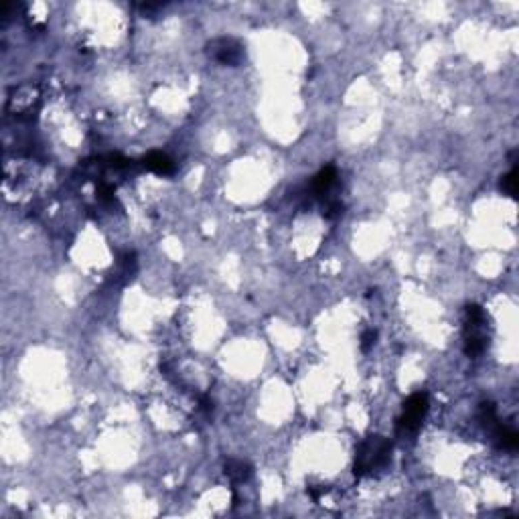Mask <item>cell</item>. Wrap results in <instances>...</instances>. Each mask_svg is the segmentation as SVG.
I'll return each mask as SVG.
<instances>
[{
	"mask_svg": "<svg viewBox=\"0 0 519 519\" xmlns=\"http://www.w3.org/2000/svg\"><path fill=\"white\" fill-rule=\"evenodd\" d=\"M390 463H392V443L379 434H371L357 446L353 473L355 477H368L383 471Z\"/></svg>",
	"mask_w": 519,
	"mask_h": 519,
	"instance_id": "obj_1",
	"label": "cell"
},
{
	"mask_svg": "<svg viewBox=\"0 0 519 519\" xmlns=\"http://www.w3.org/2000/svg\"><path fill=\"white\" fill-rule=\"evenodd\" d=\"M467 323H465V353L469 357H479L487 349L489 341L485 335L487 315L479 304H467L465 308Z\"/></svg>",
	"mask_w": 519,
	"mask_h": 519,
	"instance_id": "obj_2",
	"label": "cell"
},
{
	"mask_svg": "<svg viewBox=\"0 0 519 519\" xmlns=\"http://www.w3.org/2000/svg\"><path fill=\"white\" fill-rule=\"evenodd\" d=\"M428 410H430V400H428L426 392L412 394L404 402V408H402V414L396 424V432L398 434H414L422 426Z\"/></svg>",
	"mask_w": 519,
	"mask_h": 519,
	"instance_id": "obj_3",
	"label": "cell"
},
{
	"mask_svg": "<svg viewBox=\"0 0 519 519\" xmlns=\"http://www.w3.org/2000/svg\"><path fill=\"white\" fill-rule=\"evenodd\" d=\"M207 53L222 65L229 67H240L246 59V49L240 41L231 37H220L213 39L207 45Z\"/></svg>",
	"mask_w": 519,
	"mask_h": 519,
	"instance_id": "obj_4",
	"label": "cell"
},
{
	"mask_svg": "<svg viewBox=\"0 0 519 519\" xmlns=\"http://www.w3.org/2000/svg\"><path fill=\"white\" fill-rule=\"evenodd\" d=\"M335 185H337V169H335L333 165H327V167H323L313 177V181H310V195L317 197V199H323V201L333 199L329 195H331Z\"/></svg>",
	"mask_w": 519,
	"mask_h": 519,
	"instance_id": "obj_5",
	"label": "cell"
},
{
	"mask_svg": "<svg viewBox=\"0 0 519 519\" xmlns=\"http://www.w3.org/2000/svg\"><path fill=\"white\" fill-rule=\"evenodd\" d=\"M223 473L229 477L231 483H248L254 475V469L250 463L246 460H240V458H225L223 460Z\"/></svg>",
	"mask_w": 519,
	"mask_h": 519,
	"instance_id": "obj_6",
	"label": "cell"
},
{
	"mask_svg": "<svg viewBox=\"0 0 519 519\" xmlns=\"http://www.w3.org/2000/svg\"><path fill=\"white\" fill-rule=\"evenodd\" d=\"M491 432H493V438H495V443H497L499 448H503V450H516L518 448L519 434L513 426L497 422Z\"/></svg>",
	"mask_w": 519,
	"mask_h": 519,
	"instance_id": "obj_7",
	"label": "cell"
},
{
	"mask_svg": "<svg viewBox=\"0 0 519 519\" xmlns=\"http://www.w3.org/2000/svg\"><path fill=\"white\" fill-rule=\"evenodd\" d=\"M142 167L156 175H173L175 173V162L162 152H149L142 158Z\"/></svg>",
	"mask_w": 519,
	"mask_h": 519,
	"instance_id": "obj_8",
	"label": "cell"
},
{
	"mask_svg": "<svg viewBox=\"0 0 519 519\" xmlns=\"http://www.w3.org/2000/svg\"><path fill=\"white\" fill-rule=\"evenodd\" d=\"M479 422H481L487 430L495 428V424L499 422V418H497V408H495L493 402H483L481 406H479Z\"/></svg>",
	"mask_w": 519,
	"mask_h": 519,
	"instance_id": "obj_9",
	"label": "cell"
},
{
	"mask_svg": "<svg viewBox=\"0 0 519 519\" xmlns=\"http://www.w3.org/2000/svg\"><path fill=\"white\" fill-rule=\"evenodd\" d=\"M501 191L505 193V195H509L511 199H516L518 197V167L513 165V169L507 173V175H503L501 177Z\"/></svg>",
	"mask_w": 519,
	"mask_h": 519,
	"instance_id": "obj_10",
	"label": "cell"
},
{
	"mask_svg": "<svg viewBox=\"0 0 519 519\" xmlns=\"http://www.w3.org/2000/svg\"><path fill=\"white\" fill-rule=\"evenodd\" d=\"M375 341H377V331L373 329H368L366 333L361 335V351H371L375 347Z\"/></svg>",
	"mask_w": 519,
	"mask_h": 519,
	"instance_id": "obj_11",
	"label": "cell"
}]
</instances>
